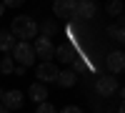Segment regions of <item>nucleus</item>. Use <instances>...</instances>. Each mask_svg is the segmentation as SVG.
<instances>
[{
    "label": "nucleus",
    "mask_w": 125,
    "mask_h": 113,
    "mask_svg": "<svg viewBox=\"0 0 125 113\" xmlns=\"http://www.w3.org/2000/svg\"><path fill=\"white\" fill-rule=\"evenodd\" d=\"M10 35L30 43L33 38H38V23L30 15H18V18H13V23H10Z\"/></svg>",
    "instance_id": "obj_1"
},
{
    "label": "nucleus",
    "mask_w": 125,
    "mask_h": 113,
    "mask_svg": "<svg viewBox=\"0 0 125 113\" xmlns=\"http://www.w3.org/2000/svg\"><path fill=\"white\" fill-rule=\"evenodd\" d=\"M10 58L18 60L23 68L33 65V63H35V50H33V43H28V40H18L15 48L10 50Z\"/></svg>",
    "instance_id": "obj_2"
},
{
    "label": "nucleus",
    "mask_w": 125,
    "mask_h": 113,
    "mask_svg": "<svg viewBox=\"0 0 125 113\" xmlns=\"http://www.w3.org/2000/svg\"><path fill=\"white\" fill-rule=\"evenodd\" d=\"M33 50H35V55L40 58V63H53V58H55V45L50 43V38H35V43H33Z\"/></svg>",
    "instance_id": "obj_3"
},
{
    "label": "nucleus",
    "mask_w": 125,
    "mask_h": 113,
    "mask_svg": "<svg viewBox=\"0 0 125 113\" xmlns=\"http://www.w3.org/2000/svg\"><path fill=\"white\" fill-rule=\"evenodd\" d=\"M35 78H38V83H55L58 80V68L55 63H38L35 65Z\"/></svg>",
    "instance_id": "obj_4"
},
{
    "label": "nucleus",
    "mask_w": 125,
    "mask_h": 113,
    "mask_svg": "<svg viewBox=\"0 0 125 113\" xmlns=\"http://www.w3.org/2000/svg\"><path fill=\"white\" fill-rule=\"evenodd\" d=\"M23 103H25V93L23 90H18V88H13V90H5V96H3V108H8V111H18V108H23Z\"/></svg>",
    "instance_id": "obj_5"
},
{
    "label": "nucleus",
    "mask_w": 125,
    "mask_h": 113,
    "mask_svg": "<svg viewBox=\"0 0 125 113\" xmlns=\"http://www.w3.org/2000/svg\"><path fill=\"white\" fill-rule=\"evenodd\" d=\"M75 5H78V0H55L53 3V13L60 20H70L75 15Z\"/></svg>",
    "instance_id": "obj_6"
},
{
    "label": "nucleus",
    "mask_w": 125,
    "mask_h": 113,
    "mask_svg": "<svg viewBox=\"0 0 125 113\" xmlns=\"http://www.w3.org/2000/svg\"><path fill=\"white\" fill-rule=\"evenodd\" d=\"M118 88H120V86H118V80L113 78V75H100V78L95 80V90H98V96H103V98L113 96Z\"/></svg>",
    "instance_id": "obj_7"
},
{
    "label": "nucleus",
    "mask_w": 125,
    "mask_h": 113,
    "mask_svg": "<svg viewBox=\"0 0 125 113\" xmlns=\"http://www.w3.org/2000/svg\"><path fill=\"white\" fill-rule=\"evenodd\" d=\"M95 13H98V5L93 3V0H80V3L75 5L73 20H90V18H95Z\"/></svg>",
    "instance_id": "obj_8"
},
{
    "label": "nucleus",
    "mask_w": 125,
    "mask_h": 113,
    "mask_svg": "<svg viewBox=\"0 0 125 113\" xmlns=\"http://www.w3.org/2000/svg\"><path fill=\"white\" fill-rule=\"evenodd\" d=\"M105 68L110 70V73H123V68H125V55H123V50H113V53L105 58Z\"/></svg>",
    "instance_id": "obj_9"
},
{
    "label": "nucleus",
    "mask_w": 125,
    "mask_h": 113,
    "mask_svg": "<svg viewBox=\"0 0 125 113\" xmlns=\"http://www.w3.org/2000/svg\"><path fill=\"white\" fill-rule=\"evenodd\" d=\"M33 103H45L48 100V86H43V83H33L28 88V93H25Z\"/></svg>",
    "instance_id": "obj_10"
},
{
    "label": "nucleus",
    "mask_w": 125,
    "mask_h": 113,
    "mask_svg": "<svg viewBox=\"0 0 125 113\" xmlns=\"http://www.w3.org/2000/svg\"><path fill=\"white\" fill-rule=\"evenodd\" d=\"M55 58L60 60V63H75V48H73L70 43H62V45H58L55 48Z\"/></svg>",
    "instance_id": "obj_11"
},
{
    "label": "nucleus",
    "mask_w": 125,
    "mask_h": 113,
    "mask_svg": "<svg viewBox=\"0 0 125 113\" xmlns=\"http://www.w3.org/2000/svg\"><path fill=\"white\" fill-rule=\"evenodd\" d=\"M75 80H78V73L75 70H58V80L55 83L60 88H73L75 86Z\"/></svg>",
    "instance_id": "obj_12"
},
{
    "label": "nucleus",
    "mask_w": 125,
    "mask_h": 113,
    "mask_svg": "<svg viewBox=\"0 0 125 113\" xmlns=\"http://www.w3.org/2000/svg\"><path fill=\"white\" fill-rule=\"evenodd\" d=\"M15 43L18 40L10 35V30H0V50H5V53L10 55V50L15 48Z\"/></svg>",
    "instance_id": "obj_13"
},
{
    "label": "nucleus",
    "mask_w": 125,
    "mask_h": 113,
    "mask_svg": "<svg viewBox=\"0 0 125 113\" xmlns=\"http://www.w3.org/2000/svg\"><path fill=\"white\" fill-rule=\"evenodd\" d=\"M38 30L43 33V38H50V35H55V33H58V25H55V23H50V20H45V23H40V25H38Z\"/></svg>",
    "instance_id": "obj_14"
},
{
    "label": "nucleus",
    "mask_w": 125,
    "mask_h": 113,
    "mask_svg": "<svg viewBox=\"0 0 125 113\" xmlns=\"http://www.w3.org/2000/svg\"><path fill=\"white\" fill-rule=\"evenodd\" d=\"M15 70V60L10 58V55H5V58H0V73H5V75H10Z\"/></svg>",
    "instance_id": "obj_15"
},
{
    "label": "nucleus",
    "mask_w": 125,
    "mask_h": 113,
    "mask_svg": "<svg viewBox=\"0 0 125 113\" xmlns=\"http://www.w3.org/2000/svg\"><path fill=\"white\" fill-rule=\"evenodd\" d=\"M105 10H108V15H123V3L120 0H108V5H105Z\"/></svg>",
    "instance_id": "obj_16"
},
{
    "label": "nucleus",
    "mask_w": 125,
    "mask_h": 113,
    "mask_svg": "<svg viewBox=\"0 0 125 113\" xmlns=\"http://www.w3.org/2000/svg\"><path fill=\"white\" fill-rule=\"evenodd\" d=\"M110 38L115 40V43H123V40H125V33H123V23H120V20L110 28Z\"/></svg>",
    "instance_id": "obj_17"
},
{
    "label": "nucleus",
    "mask_w": 125,
    "mask_h": 113,
    "mask_svg": "<svg viewBox=\"0 0 125 113\" xmlns=\"http://www.w3.org/2000/svg\"><path fill=\"white\" fill-rule=\"evenodd\" d=\"M35 113H58V108L53 106V103H38V108H35Z\"/></svg>",
    "instance_id": "obj_18"
},
{
    "label": "nucleus",
    "mask_w": 125,
    "mask_h": 113,
    "mask_svg": "<svg viewBox=\"0 0 125 113\" xmlns=\"http://www.w3.org/2000/svg\"><path fill=\"white\" fill-rule=\"evenodd\" d=\"M58 113H83V108H78V106H65L62 111H58Z\"/></svg>",
    "instance_id": "obj_19"
},
{
    "label": "nucleus",
    "mask_w": 125,
    "mask_h": 113,
    "mask_svg": "<svg viewBox=\"0 0 125 113\" xmlns=\"http://www.w3.org/2000/svg\"><path fill=\"white\" fill-rule=\"evenodd\" d=\"M3 5L5 8H18V5H23V0H5Z\"/></svg>",
    "instance_id": "obj_20"
},
{
    "label": "nucleus",
    "mask_w": 125,
    "mask_h": 113,
    "mask_svg": "<svg viewBox=\"0 0 125 113\" xmlns=\"http://www.w3.org/2000/svg\"><path fill=\"white\" fill-rule=\"evenodd\" d=\"M13 73H15V75H23V73H25V68H23V65H15Z\"/></svg>",
    "instance_id": "obj_21"
},
{
    "label": "nucleus",
    "mask_w": 125,
    "mask_h": 113,
    "mask_svg": "<svg viewBox=\"0 0 125 113\" xmlns=\"http://www.w3.org/2000/svg\"><path fill=\"white\" fill-rule=\"evenodd\" d=\"M3 13H5V5H3V3H0V18H3Z\"/></svg>",
    "instance_id": "obj_22"
},
{
    "label": "nucleus",
    "mask_w": 125,
    "mask_h": 113,
    "mask_svg": "<svg viewBox=\"0 0 125 113\" xmlns=\"http://www.w3.org/2000/svg\"><path fill=\"white\" fill-rule=\"evenodd\" d=\"M3 96H5V90H3V88H0V103H3Z\"/></svg>",
    "instance_id": "obj_23"
},
{
    "label": "nucleus",
    "mask_w": 125,
    "mask_h": 113,
    "mask_svg": "<svg viewBox=\"0 0 125 113\" xmlns=\"http://www.w3.org/2000/svg\"><path fill=\"white\" fill-rule=\"evenodd\" d=\"M0 113H10V111H8V108H3V106H0Z\"/></svg>",
    "instance_id": "obj_24"
}]
</instances>
